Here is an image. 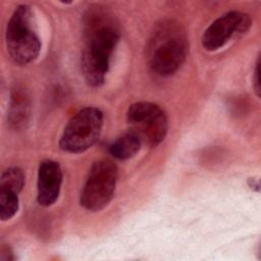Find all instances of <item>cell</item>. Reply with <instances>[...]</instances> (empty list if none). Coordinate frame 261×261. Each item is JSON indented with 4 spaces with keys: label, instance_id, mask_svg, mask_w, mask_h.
<instances>
[{
    "label": "cell",
    "instance_id": "3957f363",
    "mask_svg": "<svg viewBox=\"0 0 261 261\" xmlns=\"http://www.w3.org/2000/svg\"><path fill=\"white\" fill-rule=\"evenodd\" d=\"M33 12L28 5H19L12 13L6 28V48L12 61L25 65L35 60L41 49Z\"/></svg>",
    "mask_w": 261,
    "mask_h": 261
},
{
    "label": "cell",
    "instance_id": "30bf717a",
    "mask_svg": "<svg viewBox=\"0 0 261 261\" xmlns=\"http://www.w3.org/2000/svg\"><path fill=\"white\" fill-rule=\"evenodd\" d=\"M24 185V175L17 167L5 169L0 177V190H7L18 194Z\"/></svg>",
    "mask_w": 261,
    "mask_h": 261
},
{
    "label": "cell",
    "instance_id": "8992f818",
    "mask_svg": "<svg viewBox=\"0 0 261 261\" xmlns=\"http://www.w3.org/2000/svg\"><path fill=\"white\" fill-rule=\"evenodd\" d=\"M128 128L142 144L158 146L167 133V118L164 111L150 102H137L129 106L126 113Z\"/></svg>",
    "mask_w": 261,
    "mask_h": 261
},
{
    "label": "cell",
    "instance_id": "5b68a950",
    "mask_svg": "<svg viewBox=\"0 0 261 261\" xmlns=\"http://www.w3.org/2000/svg\"><path fill=\"white\" fill-rule=\"evenodd\" d=\"M117 180V167L111 160L95 162L83 187L80 202L89 211H99L111 201Z\"/></svg>",
    "mask_w": 261,
    "mask_h": 261
},
{
    "label": "cell",
    "instance_id": "ba28073f",
    "mask_svg": "<svg viewBox=\"0 0 261 261\" xmlns=\"http://www.w3.org/2000/svg\"><path fill=\"white\" fill-rule=\"evenodd\" d=\"M62 184V171L58 162L50 159L43 160L38 170V196L41 206L48 207L58 199Z\"/></svg>",
    "mask_w": 261,
    "mask_h": 261
},
{
    "label": "cell",
    "instance_id": "7a4b0ae2",
    "mask_svg": "<svg viewBox=\"0 0 261 261\" xmlns=\"http://www.w3.org/2000/svg\"><path fill=\"white\" fill-rule=\"evenodd\" d=\"M90 24L89 38L82 57L84 75L93 87L101 86L109 69L111 55L119 40L116 28L108 20H95Z\"/></svg>",
    "mask_w": 261,
    "mask_h": 261
},
{
    "label": "cell",
    "instance_id": "52a82bcc",
    "mask_svg": "<svg viewBox=\"0 0 261 261\" xmlns=\"http://www.w3.org/2000/svg\"><path fill=\"white\" fill-rule=\"evenodd\" d=\"M251 27V18L240 11H229L215 19L202 36V46L207 51H216L231 38L246 34Z\"/></svg>",
    "mask_w": 261,
    "mask_h": 261
},
{
    "label": "cell",
    "instance_id": "7c38bea8",
    "mask_svg": "<svg viewBox=\"0 0 261 261\" xmlns=\"http://www.w3.org/2000/svg\"><path fill=\"white\" fill-rule=\"evenodd\" d=\"M260 70H259V60L257 61L256 64V68H255V72H254V76H253V87L255 89V92L257 94V96H260Z\"/></svg>",
    "mask_w": 261,
    "mask_h": 261
},
{
    "label": "cell",
    "instance_id": "277c9868",
    "mask_svg": "<svg viewBox=\"0 0 261 261\" xmlns=\"http://www.w3.org/2000/svg\"><path fill=\"white\" fill-rule=\"evenodd\" d=\"M103 126V113L95 107L80 110L67 123L60 138L59 147L69 153H82L99 139Z\"/></svg>",
    "mask_w": 261,
    "mask_h": 261
},
{
    "label": "cell",
    "instance_id": "8fae6325",
    "mask_svg": "<svg viewBox=\"0 0 261 261\" xmlns=\"http://www.w3.org/2000/svg\"><path fill=\"white\" fill-rule=\"evenodd\" d=\"M18 194L0 190V218L5 221L15 215L18 210Z\"/></svg>",
    "mask_w": 261,
    "mask_h": 261
},
{
    "label": "cell",
    "instance_id": "9c48e42d",
    "mask_svg": "<svg viewBox=\"0 0 261 261\" xmlns=\"http://www.w3.org/2000/svg\"><path fill=\"white\" fill-rule=\"evenodd\" d=\"M141 141L130 132L122 135L115 140L110 148V154L119 160H126L134 157L141 148Z\"/></svg>",
    "mask_w": 261,
    "mask_h": 261
},
{
    "label": "cell",
    "instance_id": "6da1fadb",
    "mask_svg": "<svg viewBox=\"0 0 261 261\" xmlns=\"http://www.w3.org/2000/svg\"><path fill=\"white\" fill-rule=\"evenodd\" d=\"M188 39L177 22L164 20L156 25L149 40L147 60L150 69L160 75L174 73L186 59Z\"/></svg>",
    "mask_w": 261,
    "mask_h": 261
}]
</instances>
